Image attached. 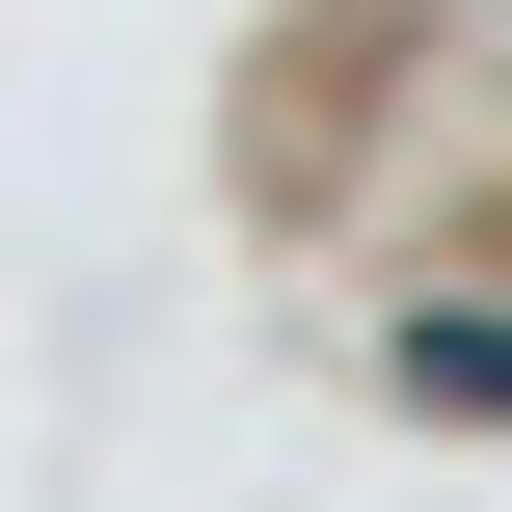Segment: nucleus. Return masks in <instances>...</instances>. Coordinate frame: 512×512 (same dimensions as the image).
I'll return each mask as SVG.
<instances>
[{
    "instance_id": "nucleus-1",
    "label": "nucleus",
    "mask_w": 512,
    "mask_h": 512,
    "mask_svg": "<svg viewBox=\"0 0 512 512\" xmlns=\"http://www.w3.org/2000/svg\"><path fill=\"white\" fill-rule=\"evenodd\" d=\"M405 378H432V405H512V324H459V351H405Z\"/></svg>"
}]
</instances>
